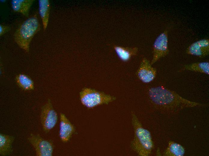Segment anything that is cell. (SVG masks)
<instances>
[{"instance_id":"1","label":"cell","mask_w":209,"mask_h":156,"mask_svg":"<svg viewBox=\"0 0 209 156\" xmlns=\"http://www.w3.org/2000/svg\"><path fill=\"white\" fill-rule=\"evenodd\" d=\"M148 95L155 105L169 113H175L186 108L204 105L185 99L163 86L150 88Z\"/></svg>"},{"instance_id":"2","label":"cell","mask_w":209,"mask_h":156,"mask_svg":"<svg viewBox=\"0 0 209 156\" xmlns=\"http://www.w3.org/2000/svg\"><path fill=\"white\" fill-rule=\"evenodd\" d=\"M132 116L134 135L131 144V148L139 156H149L154 146L151 133L143 127L135 113H132Z\"/></svg>"},{"instance_id":"3","label":"cell","mask_w":209,"mask_h":156,"mask_svg":"<svg viewBox=\"0 0 209 156\" xmlns=\"http://www.w3.org/2000/svg\"><path fill=\"white\" fill-rule=\"evenodd\" d=\"M41 29L37 14L23 22L15 31L14 40L21 49L29 52L30 42L34 36Z\"/></svg>"},{"instance_id":"4","label":"cell","mask_w":209,"mask_h":156,"mask_svg":"<svg viewBox=\"0 0 209 156\" xmlns=\"http://www.w3.org/2000/svg\"><path fill=\"white\" fill-rule=\"evenodd\" d=\"M79 96L81 104L89 109L108 105L116 99L113 95L89 88H83L80 92Z\"/></svg>"},{"instance_id":"5","label":"cell","mask_w":209,"mask_h":156,"mask_svg":"<svg viewBox=\"0 0 209 156\" xmlns=\"http://www.w3.org/2000/svg\"><path fill=\"white\" fill-rule=\"evenodd\" d=\"M58 119L57 113L51 100L48 99L41 109L40 120L43 130L46 133L49 132L55 126Z\"/></svg>"},{"instance_id":"6","label":"cell","mask_w":209,"mask_h":156,"mask_svg":"<svg viewBox=\"0 0 209 156\" xmlns=\"http://www.w3.org/2000/svg\"><path fill=\"white\" fill-rule=\"evenodd\" d=\"M27 139L32 145L38 156H52L54 149L53 142L43 138L39 135L31 134Z\"/></svg>"},{"instance_id":"7","label":"cell","mask_w":209,"mask_h":156,"mask_svg":"<svg viewBox=\"0 0 209 156\" xmlns=\"http://www.w3.org/2000/svg\"><path fill=\"white\" fill-rule=\"evenodd\" d=\"M168 29H165L155 39L153 46V57L150 62L151 65L168 54Z\"/></svg>"},{"instance_id":"8","label":"cell","mask_w":209,"mask_h":156,"mask_svg":"<svg viewBox=\"0 0 209 156\" xmlns=\"http://www.w3.org/2000/svg\"><path fill=\"white\" fill-rule=\"evenodd\" d=\"M150 62L147 58L142 59L137 71V75L143 82L148 83L155 78L157 74L156 69L152 66Z\"/></svg>"},{"instance_id":"9","label":"cell","mask_w":209,"mask_h":156,"mask_svg":"<svg viewBox=\"0 0 209 156\" xmlns=\"http://www.w3.org/2000/svg\"><path fill=\"white\" fill-rule=\"evenodd\" d=\"M186 52L200 58L207 56L209 54V39H202L192 43L187 48Z\"/></svg>"},{"instance_id":"10","label":"cell","mask_w":209,"mask_h":156,"mask_svg":"<svg viewBox=\"0 0 209 156\" xmlns=\"http://www.w3.org/2000/svg\"><path fill=\"white\" fill-rule=\"evenodd\" d=\"M60 118L59 136L62 142L66 143L70 139L74 132L75 128L64 114L60 113Z\"/></svg>"},{"instance_id":"11","label":"cell","mask_w":209,"mask_h":156,"mask_svg":"<svg viewBox=\"0 0 209 156\" xmlns=\"http://www.w3.org/2000/svg\"><path fill=\"white\" fill-rule=\"evenodd\" d=\"M15 137L10 135L0 134V155L2 156H8L12 152V144Z\"/></svg>"},{"instance_id":"12","label":"cell","mask_w":209,"mask_h":156,"mask_svg":"<svg viewBox=\"0 0 209 156\" xmlns=\"http://www.w3.org/2000/svg\"><path fill=\"white\" fill-rule=\"evenodd\" d=\"M114 49L119 58L122 61L127 62L137 54L138 49L136 47H125L114 45Z\"/></svg>"},{"instance_id":"13","label":"cell","mask_w":209,"mask_h":156,"mask_svg":"<svg viewBox=\"0 0 209 156\" xmlns=\"http://www.w3.org/2000/svg\"><path fill=\"white\" fill-rule=\"evenodd\" d=\"M34 1V0H12L11 1L12 8L14 11L27 17L30 9Z\"/></svg>"},{"instance_id":"14","label":"cell","mask_w":209,"mask_h":156,"mask_svg":"<svg viewBox=\"0 0 209 156\" xmlns=\"http://www.w3.org/2000/svg\"><path fill=\"white\" fill-rule=\"evenodd\" d=\"M38 11L44 30L46 29L49 20L50 5L48 0H38Z\"/></svg>"},{"instance_id":"15","label":"cell","mask_w":209,"mask_h":156,"mask_svg":"<svg viewBox=\"0 0 209 156\" xmlns=\"http://www.w3.org/2000/svg\"><path fill=\"white\" fill-rule=\"evenodd\" d=\"M185 70L203 73L208 75L209 74V63L204 62L193 63L184 65L180 70Z\"/></svg>"},{"instance_id":"16","label":"cell","mask_w":209,"mask_h":156,"mask_svg":"<svg viewBox=\"0 0 209 156\" xmlns=\"http://www.w3.org/2000/svg\"><path fill=\"white\" fill-rule=\"evenodd\" d=\"M16 82L18 86L25 91H30L34 89V82L28 76L23 74L17 75L15 77Z\"/></svg>"},{"instance_id":"17","label":"cell","mask_w":209,"mask_h":156,"mask_svg":"<svg viewBox=\"0 0 209 156\" xmlns=\"http://www.w3.org/2000/svg\"><path fill=\"white\" fill-rule=\"evenodd\" d=\"M183 147L181 145L173 141H170L165 152V155L170 156H182L185 154Z\"/></svg>"},{"instance_id":"18","label":"cell","mask_w":209,"mask_h":156,"mask_svg":"<svg viewBox=\"0 0 209 156\" xmlns=\"http://www.w3.org/2000/svg\"><path fill=\"white\" fill-rule=\"evenodd\" d=\"M10 27L6 25H0V36H1L10 30Z\"/></svg>"}]
</instances>
